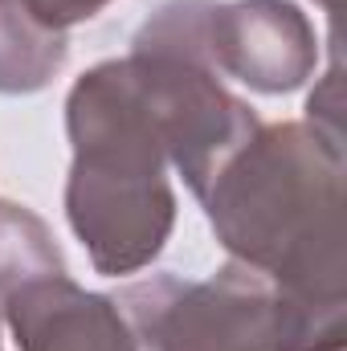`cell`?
<instances>
[{"instance_id": "1", "label": "cell", "mask_w": 347, "mask_h": 351, "mask_svg": "<svg viewBox=\"0 0 347 351\" xmlns=\"http://www.w3.org/2000/svg\"><path fill=\"white\" fill-rule=\"evenodd\" d=\"M217 245L294 306L344 323V135L261 123L200 196Z\"/></svg>"}, {"instance_id": "11", "label": "cell", "mask_w": 347, "mask_h": 351, "mask_svg": "<svg viewBox=\"0 0 347 351\" xmlns=\"http://www.w3.org/2000/svg\"><path fill=\"white\" fill-rule=\"evenodd\" d=\"M0 351H4V343H0Z\"/></svg>"}, {"instance_id": "9", "label": "cell", "mask_w": 347, "mask_h": 351, "mask_svg": "<svg viewBox=\"0 0 347 351\" xmlns=\"http://www.w3.org/2000/svg\"><path fill=\"white\" fill-rule=\"evenodd\" d=\"M12 4H21L25 12H33L37 21H45L49 29H62V33H70L74 25H82L90 16H98L106 4H115V0H12Z\"/></svg>"}, {"instance_id": "5", "label": "cell", "mask_w": 347, "mask_h": 351, "mask_svg": "<svg viewBox=\"0 0 347 351\" xmlns=\"http://www.w3.org/2000/svg\"><path fill=\"white\" fill-rule=\"evenodd\" d=\"M204 49L221 78L258 94H294L319 70L315 25L290 0H208Z\"/></svg>"}, {"instance_id": "6", "label": "cell", "mask_w": 347, "mask_h": 351, "mask_svg": "<svg viewBox=\"0 0 347 351\" xmlns=\"http://www.w3.org/2000/svg\"><path fill=\"white\" fill-rule=\"evenodd\" d=\"M0 319L21 351H139V339L110 294L78 286L66 269L25 278L0 298Z\"/></svg>"}, {"instance_id": "3", "label": "cell", "mask_w": 347, "mask_h": 351, "mask_svg": "<svg viewBox=\"0 0 347 351\" xmlns=\"http://www.w3.org/2000/svg\"><path fill=\"white\" fill-rule=\"evenodd\" d=\"M147 351H344V323L294 306L265 274L241 262L192 282L152 274L115 298Z\"/></svg>"}, {"instance_id": "2", "label": "cell", "mask_w": 347, "mask_h": 351, "mask_svg": "<svg viewBox=\"0 0 347 351\" xmlns=\"http://www.w3.org/2000/svg\"><path fill=\"white\" fill-rule=\"evenodd\" d=\"M66 221L102 278L156 262L176 229L168 152L127 58L90 66L66 94Z\"/></svg>"}, {"instance_id": "7", "label": "cell", "mask_w": 347, "mask_h": 351, "mask_svg": "<svg viewBox=\"0 0 347 351\" xmlns=\"http://www.w3.org/2000/svg\"><path fill=\"white\" fill-rule=\"evenodd\" d=\"M70 58V37L12 0H0V94L45 90Z\"/></svg>"}, {"instance_id": "10", "label": "cell", "mask_w": 347, "mask_h": 351, "mask_svg": "<svg viewBox=\"0 0 347 351\" xmlns=\"http://www.w3.org/2000/svg\"><path fill=\"white\" fill-rule=\"evenodd\" d=\"M315 4H323V12H335L339 8V0H315Z\"/></svg>"}, {"instance_id": "8", "label": "cell", "mask_w": 347, "mask_h": 351, "mask_svg": "<svg viewBox=\"0 0 347 351\" xmlns=\"http://www.w3.org/2000/svg\"><path fill=\"white\" fill-rule=\"evenodd\" d=\"M45 269H66L53 233L33 208L0 200V298L25 278H37Z\"/></svg>"}, {"instance_id": "4", "label": "cell", "mask_w": 347, "mask_h": 351, "mask_svg": "<svg viewBox=\"0 0 347 351\" xmlns=\"http://www.w3.org/2000/svg\"><path fill=\"white\" fill-rule=\"evenodd\" d=\"M208 0H164L131 37V70L160 127L168 164L200 200L229 156L261 127L258 110L225 86L204 49Z\"/></svg>"}]
</instances>
